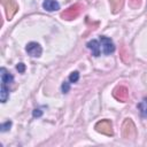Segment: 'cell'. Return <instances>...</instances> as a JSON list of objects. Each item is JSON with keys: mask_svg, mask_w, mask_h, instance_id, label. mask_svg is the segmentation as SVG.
Returning <instances> with one entry per match:
<instances>
[{"mask_svg": "<svg viewBox=\"0 0 147 147\" xmlns=\"http://www.w3.org/2000/svg\"><path fill=\"white\" fill-rule=\"evenodd\" d=\"M122 136L125 139H133L137 136L136 125L131 118H126L122 124Z\"/></svg>", "mask_w": 147, "mask_h": 147, "instance_id": "obj_1", "label": "cell"}, {"mask_svg": "<svg viewBox=\"0 0 147 147\" xmlns=\"http://www.w3.org/2000/svg\"><path fill=\"white\" fill-rule=\"evenodd\" d=\"M0 1H1V5L3 6V8H5L7 20H11L18 10V5L16 3L15 0H0Z\"/></svg>", "mask_w": 147, "mask_h": 147, "instance_id": "obj_2", "label": "cell"}, {"mask_svg": "<svg viewBox=\"0 0 147 147\" xmlns=\"http://www.w3.org/2000/svg\"><path fill=\"white\" fill-rule=\"evenodd\" d=\"M82 9H83L82 5H79V3L72 5V6H70L69 8H67L64 11H62L61 17H63L64 20H74V18H76V17L80 14Z\"/></svg>", "mask_w": 147, "mask_h": 147, "instance_id": "obj_3", "label": "cell"}, {"mask_svg": "<svg viewBox=\"0 0 147 147\" xmlns=\"http://www.w3.org/2000/svg\"><path fill=\"white\" fill-rule=\"evenodd\" d=\"M95 130L100 133H103L106 136H113L114 131H113V125H111V122L108 121V119H103V121H100L95 124Z\"/></svg>", "mask_w": 147, "mask_h": 147, "instance_id": "obj_4", "label": "cell"}, {"mask_svg": "<svg viewBox=\"0 0 147 147\" xmlns=\"http://www.w3.org/2000/svg\"><path fill=\"white\" fill-rule=\"evenodd\" d=\"M113 95H114V98L117 99L118 101L126 102L127 99H129V90H127L125 86H117V87L114 90Z\"/></svg>", "mask_w": 147, "mask_h": 147, "instance_id": "obj_5", "label": "cell"}, {"mask_svg": "<svg viewBox=\"0 0 147 147\" xmlns=\"http://www.w3.org/2000/svg\"><path fill=\"white\" fill-rule=\"evenodd\" d=\"M100 42L102 45V48H103V53L106 55H109L110 53H113L115 51V46H114V42L110 38L108 37H100Z\"/></svg>", "mask_w": 147, "mask_h": 147, "instance_id": "obj_6", "label": "cell"}, {"mask_svg": "<svg viewBox=\"0 0 147 147\" xmlns=\"http://www.w3.org/2000/svg\"><path fill=\"white\" fill-rule=\"evenodd\" d=\"M26 52H28V54H29L30 56H32V57H38V56L41 55L42 49H41V47H40L39 44H37V42H29V44L26 45Z\"/></svg>", "mask_w": 147, "mask_h": 147, "instance_id": "obj_7", "label": "cell"}, {"mask_svg": "<svg viewBox=\"0 0 147 147\" xmlns=\"http://www.w3.org/2000/svg\"><path fill=\"white\" fill-rule=\"evenodd\" d=\"M42 7L47 11H54V10H57L60 8V5L56 0H45L42 3Z\"/></svg>", "mask_w": 147, "mask_h": 147, "instance_id": "obj_8", "label": "cell"}, {"mask_svg": "<svg viewBox=\"0 0 147 147\" xmlns=\"http://www.w3.org/2000/svg\"><path fill=\"white\" fill-rule=\"evenodd\" d=\"M87 47L91 49L92 52V55L94 56H99L100 55V45H99V41L98 40H91L87 42Z\"/></svg>", "mask_w": 147, "mask_h": 147, "instance_id": "obj_9", "label": "cell"}, {"mask_svg": "<svg viewBox=\"0 0 147 147\" xmlns=\"http://www.w3.org/2000/svg\"><path fill=\"white\" fill-rule=\"evenodd\" d=\"M109 3H110L111 11L114 14H117L122 9L123 3H124V0H109Z\"/></svg>", "mask_w": 147, "mask_h": 147, "instance_id": "obj_10", "label": "cell"}, {"mask_svg": "<svg viewBox=\"0 0 147 147\" xmlns=\"http://www.w3.org/2000/svg\"><path fill=\"white\" fill-rule=\"evenodd\" d=\"M0 72H1V84H10L11 82H13V76L5 69V68H1V70H0Z\"/></svg>", "mask_w": 147, "mask_h": 147, "instance_id": "obj_11", "label": "cell"}, {"mask_svg": "<svg viewBox=\"0 0 147 147\" xmlns=\"http://www.w3.org/2000/svg\"><path fill=\"white\" fill-rule=\"evenodd\" d=\"M9 96V92H8V88L6 86V84H1V90H0V99H1V102H6L7 99Z\"/></svg>", "mask_w": 147, "mask_h": 147, "instance_id": "obj_12", "label": "cell"}, {"mask_svg": "<svg viewBox=\"0 0 147 147\" xmlns=\"http://www.w3.org/2000/svg\"><path fill=\"white\" fill-rule=\"evenodd\" d=\"M78 79H79V74H78L77 71L71 72V75L69 76V80H70L71 83H76Z\"/></svg>", "mask_w": 147, "mask_h": 147, "instance_id": "obj_13", "label": "cell"}, {"mask_svg": "<svg viewBox=\"0 0 147 147\" xmlns=\"http://www.w3.org/2000/svg\"><path fill=\"white\" fill-rule=\"evenodd\" d=\"M140 3H141L140 0H129V5L131 6V8H138Z\"/></svg>", "mask_w": 147, "mask_h": 147, "instance_id": "obj_14", "label": "cell"}, {"mask_svg": "<svg viewBox=\"0 0 147 147\" xmlns=\"http://www.w3.org/2000/svg\"><path fill=\"white\" fill-rule=\"evenodd\" d=\"M69 90H70L69 83H68V82H64V83L62 84V92H63V93H67V92H69Z\"/></svg>", "mask_w": 147, "mask_h": 147, "instance_id": "obj_15", "label": "cell"}, {"mask_svg": "<svg viewBox=\"0 0 147 147\" xmlns=\"http://www.w3.org/2000/svg\"><path fill=\"white\" fill-rule=\"evenodd\" d=\"M10 126H11V122H10V121H7L6 123H3V124L1 125V130H2V131H7Z\"/></svg>", "mask_w": 147, "mask_h": 147, "instance_id": "obj_16", "label": "cell"}, {"mask_svg": "<svg viewBox=\"0 0 147 147\" xmlns=\"http://www.w3.org/2000/svg\"><path fill=\"white\" fill-rule=\"evenodd\" d=\"M16 69L18 70V72H24V70H25V65H24L23 63H18L17 67H16Z\"/></svg>", "mask_w": 147, "mask_h": 147, "instance_id": "obj_17", "label": "cell"}, {"mask_svg": "<svg viewBox=\"0 0 147 147\" xmlns=\"http://www.w3.org/2000/svg\"><path fill=\"white\" fill-rule=\"evenodd\" d=\"M41 115V111L39 110V109H34V111H33V116L36 117V116H40Z\"/></svg>", "mask_w": 147, "mask_h": 147, "instance_id": "obj_18", "label": "cell"}, {"mask_svg": "<svg viewBox=\"0 0 147 147\" xmlns=\"http://www.w3.org/2000/svg\"><path fill=\"white\" fill-rule=\"evenodd\" d=\"M142 115H144V116H147V108H145V109L142 110Z\"/></svg>", "mask_w": 147, "mask_h": 147, "instance_id": "obj_19", "label": "cell"}]
</instances>
